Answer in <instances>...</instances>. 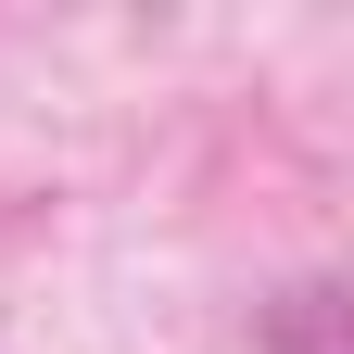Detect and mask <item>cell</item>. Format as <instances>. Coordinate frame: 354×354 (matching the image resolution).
Returning a JSON list of instances; mask_svg holds the SVG:
<instances>
[]
</instances>
